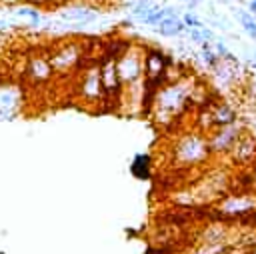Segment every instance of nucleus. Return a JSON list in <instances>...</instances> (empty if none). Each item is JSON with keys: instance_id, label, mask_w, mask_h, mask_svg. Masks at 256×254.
Instances as JSON below:
<instances>
[{"instance_id": "nucleus-12", "label": "nucleus", "mask_w": 256, "mask_h": 254, "mask_svg": "<svg viewBox=\"0 0 256 254\" xmlns=\"http://www.w3.org/2000/svg\"><path fill=\"white\" fill-rule=\"evenodd\" d=\"M238 20H240L244 32H246L252 40H256V18H254V14H250V12H246V10H238Z\"/></svg>"}, {"instance_id": "nucleus-4", "label": "nucleus", "mask_w": 256, "mask_h": 254, "mask_svg": "<svg viewBox=\"0 0 256 254\" xmlns=\"http://www.w3.org/2000/svg\"><path fill=\"white\" fill-rule=\"evenodd\" d=\"M142 54L144 48L130 44L118 58H116V72L122 84V90H130L136 84L144 82V68H142Z\"/></svg>"}, {"instance_id": "nucleus-13", "label": "nucleus", "mask_w": 256, "mask_h": 254, "mask_svg": "<svg viewBox=\"0 0 256 254\" xmlns=\"http://www.w3.org/2000/svg\"><path fill=\"white\" fill-rule=\"evenodd\" d=\"M132 174L138 178H148L150 176V160H146V156H138L132 162Z\"/></svg>"}, {"instance_id": "nucleus-11", "label": "nucleus", "mask_w": 256, "mask_h": 254, "mask_svg": "<svg viewBox=\"0 0 256 254\" xmlns=\"http://www.w3.org/2000/svg\"><path fill=\"white\" fill-rule=\"evenodd\" d=\"M164 16H166L164 6H156V4H152V6H150V10H148L142 18H138V20H140L142 24H146V26H154V28H156V26H158V22H160Z\"/></svg>"}, {"instance_id": "nucleus-7", "label": "nucleus", "mask_w": 256, "mask_h": 254, "mask_svg": "<svg viewBox=\"0 0 256 254\" xmlns=\"http://www.w3.org/2000/svg\"><path fill=\"white\" fill-rule=\"evenodd\" d=\"M24 108V90L12 80H0V120H14Z\"/></svg>"}, {"instance_id": "nucleus-22", "label": "nucleus", "mask_w": 256, "mask_h": 254, "mask_svg": "<svg viewBox=\"0 0 256 254\" xmlns=\"http://www.w3.org/2000/svg\"><path fill=\"white\" fill-rule=\"evenodd\" d=\"M246 254H256V244H254L252 248H248V252H246Z\"/></svg>"}, {"instance_id": "nucleus-16", "label": "nucleus", "mask_w": 256, "mask_h": 254, "mask_svg": "<svg viewBox=\"0 0 256 254\" xmlns=\"http://www.w3.org/2000/svg\"><path fill=\"white\" fill-rule=\"evenodd\" d=\"M180 20H182V24H184L186 28H202V26H204V22H202L196 14H192V12H186Z\"/></svg>"}, {"instance_id": "nucleus-23", "label": "nucleus", "mask_w": 256, "mask_h": 254, "mask_svg": "<svg viewBox=\"0 0 256 254\" xmlns=\"http://www.w3.org/2000/svg\"><path fill=\"white\" fill-rule=\"evenodd\" d=\"M2 2H6V4H14V2H24V0H2Z\"/></svg>"}, {"instance_id": "nucleus-21", "label": "nucleus", "mask_w": 256, "mask_h": 254, "mask_svg": "<svg viewBox=\"0 0 256 254\" xmlns=\"http://www.w3.org/2000/svg\"><path fill=\"white\" fill-rule=\"evenodd\" d=\"M8 28V22H4V20H0V32H4Z\"/></svg>"}, {"instance_id": "nucleus-24", "label": "nucleus", "mask_w": 256, "mask_h": 254, "mask_svg": "<svg viewBox=\"0 0 256 254\" xmlns=\"http://www.w3.org/2000/svg\"><path fill=\"white\" fill-rule=\"evenodd\" d=\"M178 2H186V0H178Z\"/></svg>"}, {"instance_id": "nucleus-9", "label": "nucleus", "mask_w": 256, "mask_h": 254, "mask_svg": "<svg viewBox=\"0 0 256 254\" xmlns=\"http://www.w3.org/2000/svg\"><path fill=\"white\" fill-rule=\"evenodd\" d=\"M52 76H54V70H52L50 62H48V52H46V54L36 52V54H32L30 58H26L24 78H26L30 84H34V86L46 84V82H50Z\"/></svg>"}, {"instance_id": "nucleus-20", "label": "nucleus", "mask_w": 256, "mask_h": 254, "mask_svg": "<svg viewBox=\"0 0 256 254\" xmlns=\"http://www.w3.org/2000/svg\"><path fill=\"white\" fill-rule=\"evenodd\" d=\"M66 2H68V0H44V4H56V6H58V4H66Z\"/></svg>"}, {"instance_id": "nucleus-2", "label": "nucleus", "mask_w": 256, "mask_h": 254, "mask_svg": "<svg viewBox=\"0 0 256 254\" xmlns=\"http://www.w3.org/2000/svg\"><path fill=\"white\" fill-rule=\"evenodd\" d=\"M48 62L54 70V74L58 76H76L86 64L96 62L94 58L86 56L84 52V44L82 40H62L58 44L52 46V50H48Z\"/></svg>"}, {"instance_id": "nucleus-6", "label": "nucleus", "mask_w": 256, "mask_h": 254, "mask_svg": "<svg viewBox=\"0 0 256 254\" xmlns=\"http://www.w3.org/2000/svg\"><path fill=\"white\" fill-rule=\"evenodd\" d=\"M244 124L240 120H234L230 124L212 128L206 134V142H208V150L212 156H228V152L232 150L234 142L238 140V136L244 132Z\"/></svg>"}, {"instance_id": "nucleus-14", "label": "nucleus", "mask_w": 256, "mask_h": 254, "mask_svg": "<svg viewBox=\"0 0 256 254\" xmlns=\"http://www.w3.org/2000/svg\"><path fill=\"white\" fill-rule=\"evenodd\" d=\"M150 6H152L150 0H136V2L130 4V12H132V16L138 20V18H142V16L150 10Z\"/></svg>"}, {"instance_id": "nucleus-10", "label": "nucleus", "mask_w": 256, "mask_h": 254, "mask_svg": "<svg viewBox=\"0 0 256 254\" xmlns=\"http://www.w3.org/2000/svg\"><path fill=\"white\" fill-rule=\"evenodd\" d=\"M158 34H162V36H170V38H174V36H180L184 30H186V26L182 24V20L178 18V16H164L160 22H158Z\"/></svg>"}, {"instance_id": "nucleus-19", "label": "nucleus", "mask_w": 256, "mask_h": 254, "mask_svg": "<svg viewBox=\"0 0 256 254\" xmlns=\"http://www.w3.org/2000/svg\"><path fill=\"white\" fill-rule=\"evenodd\" d=\"M112 0H90V4H96V6H104V4H110Z\"/></svg>"}, {"instance_id": "nucleus-5", "label": "nucleus", "mask_w": 256, "mask_h": 254, "mask_svg": "<svg viewBox=\"0 0 256 254\" xmlns=\"http://www.w3.org/2000/svg\"><path fill=\"white\" fill-rule=\"evenodd\" d=\"M76 76H78V84H76L78 100H82L86 106H92V108H104V90L100 82L98 60L86 64Z\"/></svg>"}, {"instance_id": "nucleus-3", "label": "nucleus", "mask_w": 256, "mask_h": 254, "mask_svg": "<svg viewBox=\"0 0 256 254\" xmlns=\"http://www.w3.org/2000/svg\"><path fill=\"white\" fill-rule=\"evenodd\" d=\"M212 154L208 150V142H206V134H202L200 130H190L180 134L174 140L172 146V160L180 166V168H196L200 164H204L206 160H210Z\"/></svg>"}, {"instance_id": "nucleus-17", "label": "nucleus", "mask_w": 256, "mask_h": 254, "mask_svg": "<svg viewBox=\"0 0 256 254\" xmlns=\"http://www.w3.org/2000/svg\"><path fill=\"white\" fill-rule=\"evenodd\" d=\"M200 4V0H186V6H188V12H192L196 6Z\"/></svg>"}, {"instance_id": "nucleus-18", "label": "nucleus", "mask_w": 256, "mask_h": 254, "mask_svg": "<svg viewBox=\"0 0 256 254\" xmlns=\"http://www.w3.org/2000/svg\"><path fill=\"white\" fill-rule=\"evenodd\" d=\"M248 12L256 16V0H250V2H248Z\"/></svg>"}, {"instance_id": "nucleus-15", "label": "nucleus", "mask_w": 256, "mask_h": 254, "mask_svg": "<svg viewBox=\"0 0 256 254\" xmlns=\"http://www.w3.org/2000/svg\"><path fill=\"white\" fill-rule=\"evenodd\" d=\"M16 14H18V16H28V18L32 20V26H40L42 16H40V12H38L36 8H30V6H20V8H16Z\"/></svg>"}, {"instance_id": "nucleus-8", "label": "nucleus", "mask_w": 256, "mask_h": 254, "mask_svg": "<svg viewBox=\"0 0 256 254\" xmlns=\"http://www.w3.org/2000/svg\"><path fill=\"white\" fill-rule=\"evenodd\" d=\"M228 156L232 158V164L238 166L240 170L248 168L256 160V136L250 130H244L238 136V140L234 142V146L228 152Z\"/></svg>"}, {"instance_id": "nucleus-1", "label": "nucleus", "mask_w": 256, "mask_h": 254, "mask_svg": "<svg viewBox=\"0 0 256 254\" xmlns=\"http://www.w3.org/2000/svg\"><path fill=\"white\" fill-rule=\"evenodd\" d=\"M196 86V80L190 78L188 74L176 82L164 84L158 90H154L148 112H152V118L162 124L168 126L172 124V120L180 118L182 112H186L192 106V90Z\"/></svg>"}]
</instances>
